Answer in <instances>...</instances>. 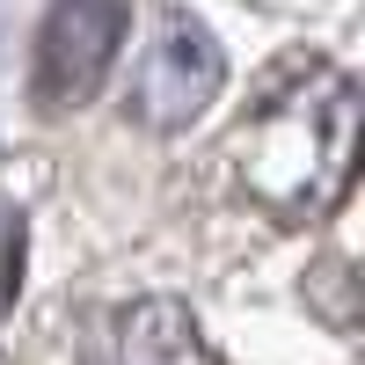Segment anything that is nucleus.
<instances>
[{
	"instance_id": "obj_3",
	"label": "nucleus",
	"mask_w": 365,
	"mask_h": 365,
	"mask_svg": "<svg viewBox=\"0 0 365 365\" xmlns=\"http://www.w3.org/2000/svg\"><path fill=\"white\" fill-rule=\"evenodd\" d=\"M220 81H227L220 44H212L197 22L168 15L154 29V44H146L139 73H132V110H139V125H154V132H182L212 96H220Z\"/></svg>"
},
{
	"instance_id": "obj_4",
	"label": "nucleus",
	"mask_w": 365,
	"mask_h": 365,
	"mask_svg": "<svg viewBox=\"0 0 365 365\" xmlns=\"http://www.w3.org/2000/svg\"><path fill=\"white\" fill-rule=\"evenodd\" d=\"M88 365H212L197 329L182 322V307L146 299V307H110L81 344Z\"/></svg>"
},
{
	"instance_id": "obj_2",
	"label": "nucleus",
	"mask_w": 365,
	"mask_h": 365,
	"mask_svg": "<svg viewBox=\"0 0 365 365\" xmlns=\"http://www.w3.org/2000/svg\"><path fill=\"white\" fill-rule=\"evenodd\" d=\"M125 0H58L37 44V103H88L125 51Z\"/></svg>"
},
{
	"instance_id": "obj_1",
	"label": "nucleus",
	"mask_w": 365,
	"mask_h": 365,
	"mask_svg": "<svg viewBox=\"0 0 365 365\" xmlns=\"http://www.w3.org/2000/svg\"><path fill=\"white\" fill-rule=\"evenodd\" d=\"M351 161H358V88L329 58L278 66L227 139V175L241 205H256L278 227H307L336 212V197L351 190Z\"/></svg>"
}]
</instances>
